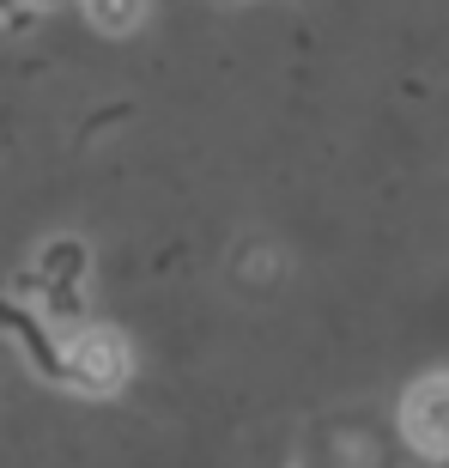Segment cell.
<instances>
[{"instance_id": "1", "label": "cell", "mask_w": 449, "mask_h": 468, "mask_svg": "<svg viewBox=\"0 0 449 468\" xmlns=\"http://www.w3.org/2000/svg\"><path fill=\"white\" fill-rule=\"evenodd\" d=\"M128 371H134V359L116 329H73L61 341V383L79 396H116Z\"/></svg>"}, {"instance_id": "2", "label": "cell", "mask_w": 449, "mask_h": 468, "mask_svg": "<svg viewBox=\"0 0 449 468\" xmlns=\"http://www.w3.org/2000/svg\"><path fill=\"white\" fill-rule=\"evenodd\" d=\"M401 438L413 444L425 463H449V371L419 378L401 396Z\"/></svg>"}, {"instance_id": "3", "label": "cell", "mask_w": 449, "mask_h": 468, "mask_svg": "<svg viewBox=\"0 0 449 468\" xmlns=\"http://www.w3.org/2000/svg\"><path fill=\"white\" fill-rule=\"evenodd\" d=\"M55 323L43 311H25V304H13V298H0V335H13L18 347H25V359H31L37 378L61 383V341H55Z\"/></svg>"}, {"instance_id": "4", "label": "cell", "mask_w": 449, "mask_h": 468, "mask_svg": "<svg viewBox=\"0 0 449 468\" xmlns=\"http://www.w3.org/2000/svg\"><path fill=\"white\" fill-rule=\"evenodd\" d=\"M37 286H79L86 280V243L79 238H55L43 243V256H37Z\"/></svg>"}, {"instance_id": "5", "label": "cell", "mask_w": 449, "mask_h": 468, "mask_svg": "<svg viewBox=\"0 0 449 468\" xmlns=\"http://www.w3.org/2000/svg\"><path fill=\"white\" fill-rule=\"evenodd\" d=\"M79 6H86V18L104 37H128V31H140V18H146V0H79Z\"/></svg>"}]
</instances>
